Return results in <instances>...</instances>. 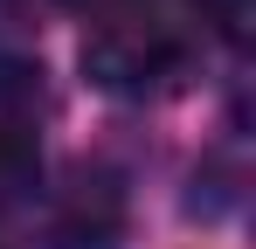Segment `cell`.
Returning a JSON list of instances; mask_svg holds the SVG:
<instances>
[{
    "mask_svg": "<svg viewBox=\"0 0 256 249\" xmlns=\"http://www.w3.org/2000/svg\"><path fill=\"white\" fill-rule=\"evenodd\" d=\"M56 236L70 249H118V236H125V187L104 166H76L62 201H56Z\"/></svg>",
    "mask_w": 256,
    "mask_h": 249,
    "instance_id": "obj_1",
    "label": "cell"
},
{
    "mask_svg": "<svg viewBox=\"0 0 256 249\" xmlns=\"http://www.w3.org/2000/svg\"><path fill=\"white\" fill-rule=\"evenodd\" d=\"M35 90H42V62H35L28 48L0 42V104H28Z\"/></svg>",
    "mask_w": 256,
    "mask_h": 249,
    "instance_id": "obj_3",
    "label": "cell"
},
{
    "mask_svg": "<svg viewBox=\"0 0 256 249\" xmlns=\"http://www.w3.org/2000/svg\"><path fill=\"white\" fill-rule=\"evenodd\" d=\"M35 180H42V146H35V132L0 124V208L28 201V194H35Z\"/></svg>",
    "mask_w": 256,
    "mask_h": 249,
    "instance_id": "obj_2",
    "label": "cell"
}]
</instances>
